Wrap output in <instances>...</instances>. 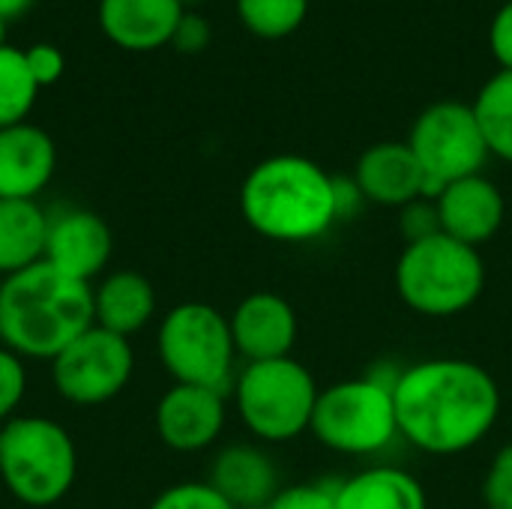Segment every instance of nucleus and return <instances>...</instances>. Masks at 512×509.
Returning <instances> with one entry per match:
<instances>
[{
	"mask_svg": "<svg viewBox=\"0 0 512 509\" xmlns=\"http://www.w3.org/2000/svg\"><path fill=\"white\" fill-rule=\"evenodd\" d=\"M408 147L426 174V198L462 177L483 174L489 147L480 132L474 105L441 99L423 108L408 132Z\"/></svg>",
	"mask_w": 512,
	"mask_h": 509,
	"instance_id": "obj_9",
	"label": "nucleus"
},
{
	"mask_svg": "<svg viewBox=\"0 0 512 509\" xmlns=\"http://www.w3.org/2000/svg\"><path fill=\"white\" fill-rule=\"evenodd\" d=\"M228 420V396L207 387L174 384L153 411L159 441L174 453H201L213 447Z\"/></svg>",
	"mask_w": 512,
	"mask_h": 509,
	"instance_id": "obj_11",
	"label": "nucleus"
},
{
	"mask_svg": "<svg viewBox=\"0 0 512 509\" xmlns=\"http://www.w3.org/2000/svg\"><path fill=\"white\" fill-rule=\"evenodd\" d=\"M336 509H429L423 483L399 465H369L336 489Z\"/></svg>",
	"mask_w": 512,
	"mask_h": 509,
	"instance_id": "obj_20",
	"label": "nucleus"
},
{
	"mask_svg": "<svg viewBox=\"0 0 512 509\" xmlns=\"http://www.w3.org/2000/svg\"><path fill=\"white\" fill-rule=\"evenodd\" d=\"M213 39V30H210V21L204 15H195V12H183V18L177 21L174 27V36H171V45L183 54H195V51H204Z\"/></svg>",
	"mask_w": 512,
	"mask_h": 509,
	"instance_id": "obj_31",
	"label": "nucleus"
},
{
	"mask_svg": "<svg viewBox=\"0 0 512 509\" xmlns=\"http://www.w3.org/2000/svg\"><path fill=\"white\" fill-rule=\"evenodd\" d=\"M39 84L33 81L24 51L0 45V129L27 123V114L36 102Z\"/></svg>",
	"mask_w": 512,
	"mask_h": 509,
	"instance_id": "obj_23",
	"label": "nucleus"
},
{
	"mask_svg": "<svg viewBox=\"0 0 512 509\" xmlns=\"http://www.w3.org/2000/svg\"><path fill=\"white\" fill-rule=\"evenodd\" d=\"M24 60H27V69L33 75V81L42 87H51L63 78V69H66V57L57 45L51 42H39V45H30L24 48Z\"/></svg>",
	"mask_w": 512,
	"mask_h": 509,
	"instance_id": "obj_30",
	"label": "nucleus"
},
{
	"mask_svg": "<svg viewBox=\"0 0 512 509\" xmlns=\"http://www.w3.org/2000/svg\"><path fill=\"white\" fill-rule=\"evenodd\" d=\"M207 483L234 509H264L282 489L273 459L255 444H231L219 450Z\"/></svg>",
	"mask_w": 512,
	"mask_h": 509,
	"instance_id": "obj_18",
	"label": "nucleus"
},
{
	"mask_svg": "<svg viewBox=\"0 0 512 509\" xmlns=\"http://www.w3.org/2000/svg\"><path fill=\"white\" fill-rule=\"evenodd\" d=\"M36 0H0V18L3 21H12L18 15H24Z\"/></svg>",
	"mask_w": 512,
	"mask_h": 509,
	"instance_id": "obj_33",
	"label": "nucleus"
},
{
	"mask_svg": "<svg viewBox=\"0 0 512 509\" xmlns=\"http://www.w3.org/2000/svg\"><path fill=\"white\" fill-rule=\"evenodd\" d=\"M57 168L51 135L33 123L0 129V201H36Z\"/></svg>",
	"mask_w": 512,
	"mask_h": 509,
	"instance_id": "obj_16",
	"label": "nucleus"
},
{
	"mask_svg": "<svg viewBox=\"0 0 512 509\" xmlns=\"http://www.w3.org/2000/svg\"><path fill=\"white\" fill-rule=\"evenodd\" d=\"M147 509H234L207 480H186L174 483L156 495Z\"/></svg>",
	"mask_w": 512,
	"mask_h": 509,
	"instance_id": "obj_25",
	"label": "nucleus"
},
{
	"mask_svg": "<svg viewBox=\"0 0 512 509\" xmlns=\"http://www.w3.org/2000/svg\"><path fill=\"white\" fill-rule=\"evenodd\" d=\"M318 444L342 456H378L399 441L393 387L363 375L321 387L312 426Z\"/></svg>",
	"mask_w": 512,
	"mask_h": 509,
	"instance_id": "obj_8",
	"label": "nucleus"
},
{
	"mask_svg": "<svg viewBox=\"0 0 512 509\" xmlns=\"http://www.w3.org/2000/svg\"><path fill=\"white\" fill-rule=\"evenodd\" d=\"M318 393L315 375L297 357L243 363L231 387L240 423L261 444H288L309 432Z\"/></svg>",
	"mask_w": 512,
	"mask_h": 509,
	"instance_id": "obj_6",
	"label": "nucleus"
},
{
	"mask_svg": "<svg viewBox=\"0 0 512 509\" xmlns=\"http://www.w3.org/2000/svg\"><path fill=\"white\" fill-rule=\"evenodd\" d=\"M489 48L495 54V60L501 63V69L512 72V0H507L498 15L492 18L489 27Z\"/></svg>",
	"mask_w": 512,
	"mask_h": 509,
	"instance_id": "obj_32",
	"label": "nucleus"
},
{
	"mask_svg": "<svg viewBox=\"0 0 512 509\" xmlns=\"http://www.w3.org/2000/svg\"><path fill=\"white\" fill-rule=\"evenodd\" d=\"M483 501L489 509H512V441L489 462L483 477Z\"/></svg>",
	"mask_w": 512,
	"mask_h": 509,
	"instance_id": "obj_28",
	"label": "nucleus"
},
{
	"mask_svg": "<svg viewBox=\"0 0 512 509\" xmlns=\"http://www.w3.org/2000/svg\"><path fill=\"white\" fill-rule=\"evenodd\" d=\"M135 372L132 342L102 327H87L51 360V384L60 399L93 408L117 399Z\"/></svg>",
	"mask_w": 512,
	"mask_h": 509,
	"instance_id": "obj_10",
	"label": "nucleus"
},
{
	"mask_svg": "<svg viewBox=\"0 0 512 509\" xmlns=\"http://www.w3.org/2000/svg\"><path fill=\"white\" fill-rule=\"evenodd\" d=\"M399 231H402L405 243H417V240H426L432 234H441L435 201L432 198H417L408 207H402L399 210Z\"/></svg>",
	"mask_w": 512,
	"mask_h": 509,
	"instance_id": "obj_29",
	"label": "nucleus"
},
{
	"mask_svg": "<svg viewBox=\"0 0 512 509\" xmlns=\"http://www.w3.org/2000/svg\"><path fill=\"white\" fill-rule=\"evenodd\" d=\"M27 393V366L18 354L0 345V426L18 417L15 411L21 408Z\"/></svg>",
	"mask_w": 512,
	"mask_h": 509,
	"instance_id": "obj_27",
	"label": "nucleus"
},
{
	"mask_svg": "<svg viewBox=\"0 0 512 509\" xmlns=\"http://www.w3.org/2000/svg\"><path fill=\"white\" fill-rule=\"evenodd\" d=\"M180 3H183V6L189 9V6H198V3H204V0H180Z\"/></svg>",
	"mask_w": 512,
	"mask_h": 509,
	"instance_id": "obj_35",
	"label": "nucleus"
},
{
	"mask_svg": "<svg viewBox=\"0 0 512 509\" xmlns=\"http://www.w3.org/2000/svg\"><path fill=\"white\" fill-rule=\"evenodd\" d=\"M351 177L363 198L378 207L402 210L411 201L426 198V174L408 141H381L366 147Z\"/></svg>",
	"mask_w": 512,
	"mask_h": 509,
	"instance_id": "obj_15",
	"label": "nucleus"
},
{
	"mask_svg": "<svg viewBox=\"0 0 512 509\" xmlns=\"http://www.w3.org/2000/svg\"><path fill=\"white\" fill-rule=\"evenodd\" d=\"M156 351L174 384L207 387L225 396L231 393L240 357L231 339L228 315L216 306L201 300L171 306L159 324Z\"/></svg>",
	"mask_w": 512,
	"mask_h": 509,
	"instance_id": "obj_7",
	"label": "nucleus"
},
{
	"mask_svg": "<svg viewBox=\"0 0 512 509\" xmlns=\"http://www.w3.org/2000/svg\"><path fill=\"white\" fill-rule=\"evenodd\" d=\"M393 405L402 441L429 456H459L495 429L501 387L474 360L435 357L399 372Z\"/></svg>",
	"mask_w": 512,
	"mask_h": 509,
	"instance_id": "obj_1",
	"label": "nucleus"
},
{
	"mask_svg": "<svg viewBox=\"0 0 512 509\" xmlns=\"http://www.w3.org/2000/svg\"><path fill=\"white\" fill-rule=\"evenodd\" d=\"M237 15L258 39H285L309 15V0H237Z\"/></svg>",
	"mask_w": 512,
	"mask_h": 509,
	"instance_id": "obj_24",
	"label": "nucleus"
},
{
	"mask_svg": "<svg viewBox=\"0 0 512 509\" xmlns=\"http://www.w3.org/2000/svg\"><path fill=\"white\" fill-rule=\"evenodd\" d=\"M111 255H114V234L99 213L84 207H69L48 219V240H45L42 261L57 273L93 285V279L105 276Z\"/></svg>",
	"mask_w": 512,
	"mask_h": 509,
	"instance_id": "obj_12",
	"label": "nucleus"
},
{
	"mask_svg": "<svg viewBox=\"0 0 512 509\" xmlns=\"http://www.w3.org/2000/svg\"><path fill=\"white\" fill-rule=\"evenodd\" d=\"M48 213L39 201H0V276H15L45 258Z\"/></svg>",
	"mask_w": 512,
	"mask_h": 509,
	"instance_id": "obj_21",
	"label": "nucleus"
},
{
	"mask_svg": "<svg viewBox=\"0 0 512 509\" xmlns=\"http://www.w3.org/2000/svg\"><path fill=\"white\" fill-rule=\"evenodd\" d=\"M93 327V285L45 261L0 282V345L21 360H54Z\"/></svg>",
	"mask_w": 512,
	"mask_h": 509,
	"instance_id": "obj_3",
	"label": "nucleus"
},
{
	"mask_svg": "<svg viewBox=\"0 0 512 509\" xmlns=\"http://www.w3.org/2000/svg\"><path fill=\"white\" fill-rule=\"evenodd\" d=\"M402 303L423 318H453L468 312L486 288V264L480 249L447 234L405 243L396 270Z\"/></svg>",
	"mask_w": 512,
	"mask_h": 509,
	"instance_id": "obj_4",
	"label": "nucleus"
},
{
	"mask_svg": "<svg viewBox=\"0 0 512 509\" xmlns=\"http://www.w3.org/2000/svg\"><path fill=\"white\" fill-rule=\"evenodd\" d=\"M183 12L180 0H99V27L117 48L156 51L171 45Z\"/></svg>",
	"mask_w": 512,
	"mask_h": 509,
	"instance_id": "obj_17",
	"label": "nucleus"
},
{
	"mask_svg": "<svg viewBox=\"0 0 512 509\" xmlns=\"http://www.w3.org/2000/svg\"><path fill=\"white\" fill-rule=\"evenodd\" d=\"M336 489H339V480L282 486L264 509H336Z\"/></svg>",
	"mask_w": 512,
	"mask_h": 509,
	"instance_id": "obj_26",
	"label": "nucleus"
},
{
	"mask_svg": "<svg viewBox=\"0 0 512 509\" xmlns=\"http://www.w3.org/2000/svg\"><path fill=\"white\" fill-rule=\"evenodd\" d=\"M156 315V291L135 270H111L93 288V324L123 339L141 333Z\"/></svg>",
	"mask_w": 512,
	"mask_h": 509,
	"instance_id": "obj_19",
	"label": "nucleus"
},
{
	"mask_svg": "<svg viewBox=\"0 0 512 509\" xmlns=\"http://www.w3.org/2000/svg\"><path fill=\"white\" fill-rule=\"evenodd\" d=\"M240 213L264 240L312 243L339 222L336 177L297 153L270 156L243 177Z\"/></svg>",
	"mask_w": 512,
	"mask_h": 509,
	"instance_id": "obj_2",
	"label": "nucleus"
},
{
	"mask_svg": "<svg viewBox=\"0 0 512 509\" xmlns=\"http://www.w3.org/2000/svg\"><path fill=\"white\" fill-rule=\"evenodd\" d=\"M3 36H6V21L0 18V45H6V42H3Z\"/></svg>",
	"mask_w": 512,
	"mask_h": 509,
	"instance_id": "obj_34",
	"label": "nucleus"
},
{
	"mask_svg": "<svg viewBox=\"0 0 512 509\" xmlns=\"http://www.w3.org/2000/svg\"><path fill=\"white\" fill-rule=\"evenodd\" d=\"M231 339L243 363L291 357L300 333L297 309L276 291L246 294L228 315Z\"/></svg>",
	"mask_w": 512,
	"mask_h": 509,
	"instance_id": "obj_13",
	"label": "nucleus"
},
{
	"mask_svg": "<svg viewBox=\"0 0 512 509\" xmlns=\"http://www.w3.org/2000/svg\"><path fill=\"white\" fill-rule=\"evenodd\" d=\"M75 474L78 450L57 420L21 414L0 426V480L24 507H54Z\"/></svg>",
	"mask_w": 512,
	"mask_h": 509,
	"instance_id": "obj_5",
	"label": "nucleus"
},
{
	"mask_svg": "<svg viewBox=\"0 0 512 509\" xmlns=\"http://www.w3.org/2000/svg\"><path fill=\"white\" fill-rule=\"evenodd\" d=\"M471 105L489 156L512 162V72L501 69L498 75H492Z\"/></svg>",
	"mask_w": 512,
	"mask_h": 509,
	"instance_id": "obj_22",
	"label": "nucleus"
},
{
	"mask_svg": "<svg viewBox=\"0 0 512 509\" xmlns=\"http://www.w3.org/2000/svg\"><path fill=\"white\" fill-rule=\"evenodd\" d=\"M435 210L441 234L480 249L501 231L507 219V198L495 180L486 174H471L447 183L435 198Z\"/></svg>",
	"mask_w": 512,
	"mask_h": 509,
	"instance_id": "obj_14",
	"label": "nucleus"
}]
</instances>
